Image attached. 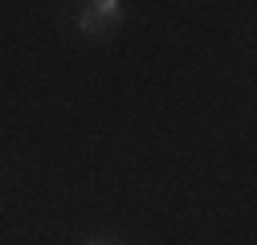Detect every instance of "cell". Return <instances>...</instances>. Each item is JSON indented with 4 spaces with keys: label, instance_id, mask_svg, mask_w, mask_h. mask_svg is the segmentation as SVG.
I'll return each mask as SVG.
<instances>
[{
    "label": "cell",
    "instance_id": "7a4b0ae2",
    "mask_svg": "<svg viewBox=\"0 0 257 245\" xmlns=\"http://www.w3.org/2000/svg\"><path fill=\"white\" fill-rule=\"evenodd\" d=\"M86 245H110V241H106V237H94V241H86Z\"/></svg>",
    "mask_w": 257,
    "mask_h": 245
},
{
    "label": "cell",
    "instance_id": "6da1fadb",
    "mask_svg": "<svg viewBox=\"0 0 257 245\" xmlns=\"http://www.w3.org/2000/svg\"><path fill=\"white\" fill-rule=\"evenodd\" d=\"M118 21H122V5L118 0H94V5H86L78 13V29H82V37H90V41L106 37Z\"/></svg>",
    "mask_w": 257,
    "mask_h": 245
}]
</instances>
